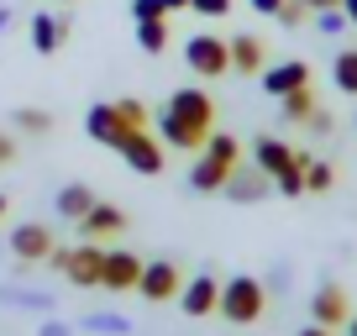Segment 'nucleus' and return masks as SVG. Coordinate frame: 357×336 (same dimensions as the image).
<instances>
[{
    "label": "nucleus",
    "mask_w": 357,
    "mask_h": 336,
    "mask_svg": "<svg viewBox=\"0 0 357 336\" xmlns=\"http://www.w3.org/2000/svg\"><path fill=\"white\" fill-rule=\"evenodd\" d=\"M153 126H158V142H163V147H174V153H200V147L211 142V132H215V100H211V90H200V84L174 90Z\"/></svg>",
    "instance_id": "nucleus-1"
},
{
    "label": "nucleus",
    "mask_w": 357,
    "mask_h": 336,
    "mask_svg": "<svg viewBox=\"0 0 357 336\" xmlns=\"http://www.w3.org/2000/svg\"><path fill=\"white\" fill-rule=\"evenodd\" d=\"M263 310H268L263 279H252V273H236V279L221 284V305H215V315H221V321L252 326V321H263Z\"/></svg>",
    "instance_id": "nucleus-2"
},
{
    "label": "nucleus",
    "mask_w": 357,
    "mask_h": 336,
    "mask_svg": "<svg viewBox=\"0 0 357 336\" xmlns=\"http://www.w3.org/2000/svg\"><path fill=\"white\" fill-rule=\"evenodd\" d=\"M184 63H190L200 79H221V74H231V47H226V37H215V32H195L190 43H184Z\"/></svg>",
    "instance_id": "nucleus-3"
},
{
    "label": "nucleus",
    "mask_w": 357,
    "mask_h": 336,
    "mask_svg": "<svg viewBox=\"0 0 357 336\" xmlns=\"http://www.w3.org/2000/svg\"><path fill=\"white\" fill-rule=\"evenodd\" d=\"M116 153L126 158V168H132V174H147V179H158V174L168 168V153H163V142H158L153 126H142V132H126Z\"/></svg>",
    "instance_id": "nucleus-4"
},
{
    "label": "nucleus",
    "mask_w": 357,
    "mask_h": 336,
    "mask_svg": "<svg viewBox=\"0 0 357 336\" xmlns=\"http://www.w3.org/2000/svg\"><path fill=\"white\" fill-rule=\"evenodd\" d=\"M178 289H184V273H178V263L158 258V263H142V279H137V294H142L147 305H168L178 300Z\"/></svg>",
    "instance_id": "nucleus-5"
},
{
    "label": "nucleus",
    "mask_w": 357,
    "mask_h": 336,
    "mask_svg": "<svg viewBox=\"0 0 357 336\" xmlns=\"http://www.w3.org/2000/svg\"><path fill=\"white\" fill-rule=\"evenodd\" d=\"M137 279H142V258H137V252H126V247H105L100 289H111V294H126V289H137Z\"/></svg>",
    "instance_id": "nucleus-6"
},
{
    "label": "nucleus",
    "mask_w": 357,
    "mask_h": 336,
    "mask_svg": "<svg viewBox=\"0 0 357 336\" xmlns=\"http://www.w3.org/2000/svg\"><path fill=\"white\" fill-rule=\"evenodd\" d=\"M53 226H43V221H22L11 231V258L16 263H47V252H53Z\"/></svg>",
    "instance_id": "nucleus-7"
},
{
    "label": "nucleus",
    "mask_w": 357,
    "mask_h": 336,
    "mask_svg": "<svg viewBox=\"0 0 357 336\" xmlns=\"http://www.w3.org/2000/svg\"><path fill=\"white\" fill-rule=\"evenodd\" d=\"M121 231H126V211L111 205V200H95L89 215L79 221V236H84V242H111V236H121Z\"/></svg>",
    "instance_id": "nucleus-8"
},
{
    "label": "nucleus",
    "mask_w": 357,
    "mask_h": 336,
    "mask_svg": "<svg viewBox=\"0 0 357 336\" xmlns=\"http://www.w3.org/2000/svg\"><path fill=\"white\" fill-rule=\"evenodd\" d=\"M215 305H221V279H211V273L184 279V289H178V310H184V315L205 321V315H215Z\"/></svg>",
    "instance_id": "nucleus-9"
},
{
    "label": "nucleus",
    "mask_w": 357,
    "mask_h": 336,
    "mask_svg": "<svg viewBox=\"0 0 357 336\" xmlns=\"http://www.w3.org/2000/svg\"><path fill=\"white\" fill-rule=\"evenodd\" d=\"M100 268H105V247L100 242H79V247H68V279L79 284V289H95L100 284Z\"/></svg>",
    "instance_id": "nucleus-10"
},
{
    "label": "nucleus",
    "mask_w": 357,
    "mask_h": 336,
    "mask_svg": "<svg viewBox=\"0 0 357 336\" xmlns=\"http://www.w3.org/2000/svg\"><path fill=\"white\" fill-rule=\"evenodd\" d=\"M268 190H273V179H268V174H263L257 163H247V168L236 163L231 174H226V194H231L236 205H252V200H263Z\"/></svg>",
    "instance_id": "nucleus-11"
},
{
    "label": "nucleus",
    "mask_w": 357,
    "mask_h": 336,
    "mask_svg": "<svg viewBox=\"0 0 357 336\" xmlns=\"http://www.w3.org/2000/svg\"><path fill=\"white\" fill-rule=\"evenodd\" d=\"M347 315L352 310H347V289L342 284H321V289L310 294V321L315 326H331L336 331V326H347Z\"/></svg>",
    "instance_id": "nucleus-12"
},
{
    "label": "nucleus",
    "mask_w": 357,
    "mask_h": 336,
    "mask_svg": "<svg viewBox=\"0 0 357 336\" xmlns=\"http://www.w3.org/2000/svg\"><path fill=\"white\" fill-rule=\"evenodd\" d=\"M84 132L95 137L100 147H111V153H116V147H121V137H126V126L116 121V105H111V100H100V105H89V116H84Z\"/></svg>",
    "instance_id": "nucleus-13"
},
{
    "label": "nucleus",
    "mask_w": 357,
    "mask_h": 336,
    "mask_svg": "<svg viewBox=\"0 0 357 336\" xmlns=\"http://www.w3.org/2000/svg\"><path fill=\"white\" fill-rule=\"evenodd\" d=\"M310 84V63H300V58H289V63L279 68H263V90L273 95V100H284L289 90H305Z\"/></svg>",
    "instance_id": "nucleus-14"
},
{
    "label": "nucleus",
    "mask_w": 357,
    "mask_h": 336,
    "mask_svg": "<svg viewBox=\"0 0 357 336\" xmlns=\"http://www.w3.org/2000/svg\"><path fill=\"white\" fill-rule=\"evenodd\" d=\"M68 32H74V22H63L53 11H37L32 16V53H58Z\"/></svg>",
    "instance_id": "nucleus-15"
},
{
    "label": "nucleus",
    "mask_w": 357,
    "mask_h": 336,
    "mask_svg": "<svg viewBox=\"0 0 357 336\" xmlns=\"http://www.w3.org/2000/svg\"><path fill=\"white\" fill-rule=\"evenodd\" d=\"M252 163L273 179V174H284V168L294 163V147L284 142V137H257V142H252Z\"/></svg>",
    "instance_id": "nucleus-16"
},
{
    "label": "nucleus",
    "mask_w": 357,
    "mask_h": 336,
    "mask_svg": "<svg viewBox=\"0 0 357 336\" xmlns=\"http://www.w3.org/2000/svg\"><path fill=\"white\" fill-rule=\"evenodd\" d=\"M226 174H231V163L200 153V158H195V168H190V190L195 194H215V190H226Z\"/></svg>",
    "instance_id": "nucleus-17"
},
{
    "label": "nucleus",
    "mask_w": 357,
    "mask_h": 336,
    "mask_svg": "<svg viewBox=\"0 0 357 336\" xmlns=\"http://www.w3.org/2000/svg\"><path fill=\"white\" fill-rule=\"evenodd\" d=\"M95 200H100V194L89 190V184H63V190H58V215L79 226V221L89 215V205H95Z\"/></svg>",
    "instance_id": "nucleus-18"
},
{
    "label": "nucleus",
    "mask_w": 357,
    "mask_h": 336,
    "mask_svg": "<svg viewBox=\"0 0 357 336\" xmlns=\"http://www.w3.org/2000/svg\"><path fill=\"white\" fill-rule=\"evenodd\" d=\"M231 74H263V43H257V37H231Z\"/></svg>",
    "instance_id": "nucleus-19"
},
{
    "label": "nucleus",
    "mask_w": 357,
    "mask_h": 336,
    "mask_svg": "<svg viewBox=\"0 0 357 336\" xmlns=\"http://www.w3.org/2000/svg\"><path fill=\"white\" fill-rule=\"evenodd\" d=\"M315 105H321V100H315V90L305 84V90H289V95L279 100V116H284V121H294V126H305V121L315 116Z\"/></svg>",
    "instance_id": "nucleus-20"
},
{
    "label": "nucleus",
    "mask_w": 357,
    "mask_h": 336,
    "mask_svg": "<svg viewBox=\"0 0 357 336\" xmlns=\"http://www.w3.org/2000/svg\"><path fill=\"white\" fill-rule=\"evenodd\" d=\"M305 163H310V153H300V147H294V163L284 168V174H273V190L289 194V200H294V194H305Z\"/></svg>",
    "instance_id": "nucleus-21"
},
{
    "label": "nucleus",
    "mask_w": 357,
    "mask_h": 336,
    "mask_svg": "<svg viewBox=\"0 0 357 336\" xmlns=\"http://www.w3.org/2000/svg\"><path fill=\"white\" fill-rule=\"evenodd\" d=\"M137 47H142L147 58H158L168 47V16L163 22H137Z\"/></svg>",
    "instance_id": "nucleus-22"
},
{
    "label": "nucleus",
    "mask_w": 357,
    "mask_h": 336,
    "mask_svg": "<svg viewBox=\"0 0 357 336\" xmlns=\"http://www.w3.org/2000/svg\"><path fill=\"white\" fill-rule=\"evenodd\" d=\"M11 121H16V132H26V137H47L53 132V116H47L43 105H22Z\"/></svg>",
    "instance_id": "nucleus-23"
},
{
    "label": "nucleus",
    "mask_w": 357,
    "mask_h": 336,
    "mask_svg": "<svg viewBox=\"0 0 357 336\" xmlns=\"http://www.w3.org/2000/svg\"><path fill=\"white\" fill-rule=\"evenodd\" d=\"M331 79H336V90H342V95H357V47L336 53V63H331Z\"/></svg>",
    "instance_id": "nucleus-24"
},
{
    "label": "nucleus",
    "mask_w": 357,
    "mask_h": 336,
    "mask_svg": "<svg viewBox=\"0 0 357 336\" xmlns=\"http://www.w3.org/2000/svg\"><path fill=\"white\" fill-rule=\"evenodd\" d=\"M116 105V121L126 126V132H142V126H153V111H147L142 100H111Z\"/></svg>",
    "instance_id": "nucleus-25"
},
{
    "label": "nucleus",
    "mask_w": 357,
    "mask_h": 336,
    "mask_svg": "<svg viewBox=\"0 0 357 336\" xmlns=\"http://www.w3.org/2000/svg\"><path fill=\"white\" fill-rule=\"evenodd\" d=\"M200 153H211V158H221V163H242V142H236V137L231 132H211V142H205L200 147Z\"/></svg>",
    "instance_id": "nucleus-26"
},
{
    "label": "nucleus",
    "mask_w": 357,
    "mask_h": 336,
    "mask_svg": "<svg viewBox=\"0 0 357 336\" xmlns=\"http://www.w3.org/2000/svg\"><path fill=\"white\" fill-rule=\"evenodd\" d=\"M331 184H336V168H331V163H315V158H310V163H305V194H326Z\"/></svg>",
    "instance_id": "nucleus-27"
},
{
    "label": "nucleus",
    "mask_w": 357,
    "mask_h": 336,
    "mask_svg": "<svg viewBox=\"0 0 357 336\" xmlns=\"http://www.w3.org/2000/svg\"><path fill=\"white\" fill-rule=\"evenodd\" d=\"M347 26H352V22H347V11H342V6H331V11H315V32L336 37V32H347Z\"/></svg>",
    "instance_id": "nucleus-28"
},
{
    "label": "nucleus",
    "mask_w": 357,
    "mask_h": 336,
    "mask_svg": "<svg viewBox=\"0 0 357 336\" xmlns=\"http://www.w3.org/2000/svg\"><path fill=\"white\" fill-rule=\"evenodd\" d=\"M273 22H279V26H305V22H310V6H305V0H284Z\"/></svg>",
    "instance_id": "nucleus-29"
},
{
    "label": "nucleus",
    "mask_w": 357,
    "mask_h": 336,
    "mask_svg": "<svg viewBox=\"0 0 357 336\" xmlns=\"http://www.w3.org/2000/svg\"><path fill=\"white\" fill-rule=\"evenodd\" d=\"M195 16H211V22H221V16H231V0H190Z\"/></svg>",
    "instance_id": "nucleus-30"
},
{
    "label": "nucleus",
    "mask_w": 357,
    "mask_h": 336,
    "mask_svg": "<svg viewBox=\"0 0 357 336\" xmlns=\"http://www.w3.org/2000/svg\"><path fill=\"white\" fill-rule=\"evenodd\" d=\"M163 0H132V22H163Z\"/></svg>",
    "instance_id": "nucleus-31"
},
{
    "label": "nucleus",
    "mask_w": 357,
    "mask_h": 336,
    "mask_svg": "<svg viewBox=\"0 0 357 336\" xmlns=\"http://www.w3.org/2000/svg\"><path fill=\"white\" fill-rule=\"evenodd\" d=\"M89 326H95V331H116V336H121V331H132V326H126L121 315H89Z\"/></svg>",
    "instance_id": "nucleus-32"
},
{
    "label": "nucleus",
    "mask_w": 357,
    "mask_h": 336,
    "mask_svg": "<svg viewBox=\"0 0 357 336\" xmlns=\"http://www.w3.org/2000/svg\"><path fill=\"white\" fill-rule=\"evenodd\" d=\"M305 126H310L315 137H326V132H331V111H321V105H315V116H310Z\"/></svg>",
    "instance_id": "nucleus-33"
},
{
    "label": "nucleus",
    "mask_w": 357,
    "mask_h": 336,
    "mask_svg": "<svg viewBox=\"0 0 357 336\" xmlns=\"http://www.w3.org/2000/svg\"><path fill=\"white\" fill-rule=\"evenodd\" d=\"M11 158H16V137H11V132H0V168L11 163Z\"/></svg>",
    "instance_id": "nucleus-34"
},
{
    "label": "nucleus",
    "mask_w": 357,
    "mask_h": 336,
    "mask_svg": "<svg viewBox=\"0 0 357 336\" xmlns=\"http://www.w3.org/2000/svg\"><path fill=\"white\" fill-rule=\"evenodd\" d=\"M247 6H252L257 16H279V6H284V0H247Z\"/></svg>",
    "instance_id": "nucleus-35"
},
{
    "label": "nucleus",
    "mask_w": 357,
    "mask_h": 336,
    "mask_svg": "<svg viewBox=\"0 0 357 336\" xmlns=\"http://www.w3.org/2000/svg\"><path fill=\"white\" fill-rule=\"evenodd\" d=\"M300 336H336V331H331V326H315V321H310V326H305Z\"/></svg>",
    "instance_id": "nucleus-36"
},
{
    "label": "nucleus",
    "mask_w": 357,
    "mask_h": 336,
    "mask_svg": "<svg viewBox=\"0 0 357 336\" xmlns=\"http://www.w3.org/2000/svg\"><path fill=\"white\" fill-rule=\"evenodd\" d=\"M305 6H310V16H315V11H331V6H342V0H305Z\"/></svg>",
    "instance_id": "nucleus-37"
},
{
    "label": "nucleus",
    "mask_w": 357,
    "mask_h": 336,
    "mask_svg": "<svg viewBox=\"0 0 357 336\" xmlns=\"http://www.w3.org/2000/svg\"><path fill=\"white\" fill-rule=\"evenodd\" d=\"M163 11L174 16V11H190V0H163Z\"/></svg>",
    "instance_id": "nucleus-38"
},
{
    "label": "nucleus",
    "mask_w": 357,
    "mask_h": 336,
    "mask_svg": "<svg viewBox=\"0 0 357 336\" xmlns=\"http://www.w3.org/2000/svg\"><path fill=\"white\" fill-rule=\"evenodd\" d=\"M43 336H68V326H58V321H47V326H43Z\"/></svg>",
    "instance_id": "nucleus-39"
},
{
    "label": "nucleus",
    "mask_w": 357,
    "mask_h": 336,
    "mask_svg": "<svg viewBox=\"0 0 357 336\" xmlns=\"http://www.w3.org/2000/svg\"><path fill=\"white\" fill-rule=\"evenodd\" d=\"M342 11H347V22L357 26V0H342Z\"/></svg>",
    "instance_id": "nucleus-40"
},
{
    "label": "nucleus",
    "mask_w": 357,
    "mask_h": 336,
    "mask_svg": "<svg viewBox=\"0 0 357 336\" xmlns=\"http://www.w3.org/2000/svg\"><path fill=\"white\" fill-rule=\"evenodd\" d=\"M6 26H11V6H0V32H6Z\"/></svg>",
    "instance_id": "nucleus-41"
},
{
    "label": "nucleus",
    "mask_w": 357,
    "mask_h": 336,
    "mask_svg": "<svg viewBox=\"0 0 357 336\" xmlns=\"http://www.w3.org/2000/svg\"><path fill=\"white\" fill-rule=\"evenodd\" d=\"M347 336H357V315H347Z\"/></svg>",
    "instance_id": "nucleus-42"
},
{
    "label": "nucleus",
    "mask_w": 357,
    "mask_h": 336,
    "mask_svg": "<svg viewBox=\"0 0 357 336\" xmlns=\"http://www.w3.org/2000/svg\"><path fill=\"white\" fill-rule=\"evenodd\" d=\"M0 215H6V194H0Z\"/></svg>",
    "instance_id": "nucleus-43"
},
{
    "label": "nucleus",
    "mask_w": 357,
    "mask_h": 336,
    "mask_svg": "<svg viewBox=\"0 0 357 336\" xmlns=\"http://www.w3.org/2000/svg\"><path fill=\"white\" fill-rule=\"evenodd\" d=\"M58 6H74V0H58Z\"/></svg>",
    "instance_id": "nucleus-44"
}]
</instances>
